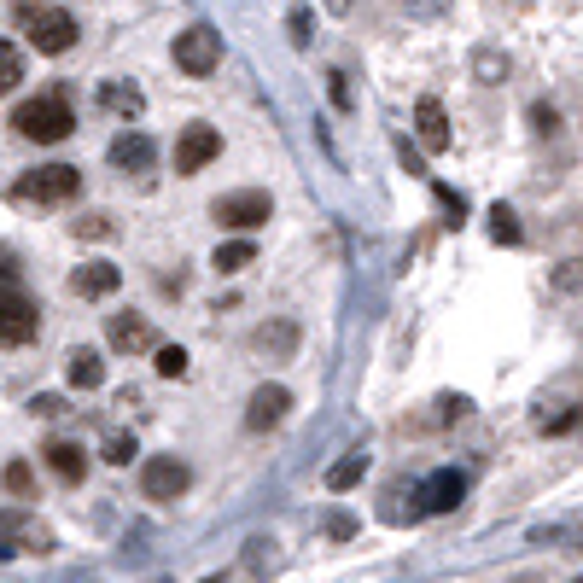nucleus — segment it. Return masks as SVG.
Here are the masks:
<instances>
[{
  "instance_id": "nucleus-1",
  "label": "nucleus",
  "mask_w": 583,
  "mask_h": 583,
  "mask_svg": "<svg viewBox=\"0 0 583 583\" xmlns=\"http://www.w3.org/2000/svg\"><path fill=\"white\" fill-rule=\"evenodd\" d=\"M12 18H18V30H24V41H30L35 53H70L76 35H82L70 12H59V6H35V0H24Z\"/></svg>"
},
{
  "instance_id": "nucleus-2",
  "label": "nucleus",
  "mask_w": 583,
  "mask_h": 583,
  "mask_svg": "<svg viewBox=\"0 0 583 583\" xmlns=\"http://www.w3.org/2000/svg\"><path fill=\"white\" fill-rule=\"evenodd\" d=\"M12 129L24 140H35V146H53V140H65L76 129V111L59 94H41V100H24L12 111Z\"/></svg>"
},
{
  "instance_id": "nucleus-3",
  "label": "nucleus",
  "mask_w": 583,
  "mask_h": 583,
  "mask_svg": "<svg viewBox=\"0 0 583 583\" xmlns=\"http://www.w3.org/2000/svg\"><path fill=\"white\" fill-rule=\"evenodd\" d=\"M12 193H18V205H70V199L82 193V170H70V164H41V170H30Z\"/></svg>"
},
{
  "instance_id": "nucleus-4",
  "label": "nucleus",
  "mask_w": 583,
  "mask_h": 583,
  "mask_svg": "<svg viewBox=\"0 0 583 583\" xmlns=\"http://www.w3.org/2000/svg\"><path fill=\"white\" fill-rule=\"evenodd\" d=\"M41 333V309L35 298H24L12 280L0 275V350H18V344H30Z\"/></svg>"
},
{
  "instance_id": "nucleus-5",
  "label": "nucleus",
  "mask_w": 583,
  "mask_h": 583,
  "mask_svg": "<svg viewBox=\"0 0 583 583\" xmlns=\"http://www.w3.org/2000/svg\"><path fill=\"white\" fill-rule=\"evenodd\" d=\"M210 216H216V228L251 234V228H263V222L275 216V199H269V193H257V187H245V193H222V199L210 205Z\"/></svg>"
},
{
  "instance_id": "nucleus-6",
  "label": "nucleus",
  "mask_w": 583,
  "mask_h": 583,
  "mask_svg": "<svg viewBox=\"0 0 583 583\" xmlns=\"http://www.w3.org/2000/svg\"><path fill=\"white\" fill-rule=\"evenodd\" d=\"M187 484H193V473H187L181 455H152V461L140 467V496H146V502H175Z\"/></svg>"
},
{
  "instance_id": "nucleus-7",
  "label": "nucleus",
  "mask_w": 583,
  "mask_h": 583,
  "mask_svg": "<svg viewBox=\"0 0 583 583\" xmlns=\"http://www.w3.org/2000/svg\"><path fill=\"white\" fill-rule=\"evenodd\" d=\"M175 65L187 70V76H210V70L222 65V35L210 30V24H193L187 35H175Z\"/></svg>"
},
{
  "instance_id": "nucleus-8",
  "label": "nucleus",
  "mask_w": 583,
  "mask_h": 583,
  "mask_svg": "<svg viewBox=\"0 0 583 583\" xmlns=\"http://www.w3.org/2000/svg\"><path fill=\"white\" fill-rule=\"evenodd\" d=\"M222 152V135L210 129V123H193V129H181V140H175V175H199Z\"/></svg>"
},
{
  "instance_id": "nucleus-9",
  "label": "nucleus",
  "mask_w": 583,
  "mask_h": 583,
  "mask_svg": "<svg viewBox=\"0 0 583 583\" xmlns=\"http://www.w3.org/2000/svg\"><path fill=\"white\" fill-rule=\"evenodd\" d=\"M0 543H6V549H18V554H47V549H53V537H47V531H41L24 508H6V514H0Z\"/></svg>"
},
{
  "instance_id": "nucleus-10",
  "label": "nucleus",
  "mask_w": 583,
  "mask_h": 583,
  "mask_svg": "<svg viewBox=\"0 0 583 583\" xmlns=\"http://www.w3.org/2000/svg\"><path fill=\"white\" fill-rule=\"evenodd\" d=\"M286 409H292V391L286 385H257L251 391V409H245V426L251 432H269V426L286 420Z\"/></svg>"
},
{
  "instance_id": "nucleus-11",
  "label": "nucleus",
  "mask_w": 583,
  "mask_h": 583,
  "mask_svg": "<svg viewBox=\"0 0 583 583\" xmlns=\"http://www.w3.org/2000/svg\"><path fill=\"white\" fill-rule=\"evenodd\" d=\"M152 158H158V146L140 135V129H123V135L111 140V164H117V170L146 175V170H152Z\"/></svg>"
},
{
  "instance_id": "nucleus-12",
  "label": "nucleus",
  "mask_w": 583,
  "mask_h": 583,
  "mask_svg": "<svg viewBox=\"0 0 583 583\" xmlns=\"http://www.w3.org/2000/svg\"><path fill=\"white\" fill-rule=\"evenodd\" d=\"M117 286H123V269H117V263H82V269H76V275H70V292H76V298H111V292H117Z\"/></svg>"
},
{
  "instance_id": "nucleus-13",
  "label": "nucleus",
  "mask_w": 583,
  "mask_h": 583,
  "mask_svg": "<svg viewBox=\"0 0 583 583\" xmlns=\"http://www.w3.org/2000/svg\"><path fill=\"white\" fill-rule=\"evenodd\" d=\"M414 135H420V146H426V152H444V146H449L444 100H432V94H426V100L414 105Z\"/></svg>"
},
{
  "instance_id": "nucleus-14",
  "label": "nucleus",
  "mask_w": 583,
  "mask_h": 583,
  "mask_svg": "<svg viewBox=\"0 0 583 583\" xmlns=\"http://www.w3.org/2000/svg\"><path fill=\"white\" fill-rule=\"evenodd\" d=\"M461 496H467V479H461L455 467H444V473H432V479H426V490H420V502H426L432 514H449V508H455Z\"/></svg>"
},
{
  "instance_id": "nucleus-15",
  "label": "nucleus",
  "mask_w": 583,
  "mask_h": 583,
  "mask_svg": "<svg viewBox=\"0 0 583 583\" xmlns=\"http://www.w3.org/2000/svg\"><path fill=\"white\" fill-rule=\"evenodd\" d=\"M41 455H47L53 479H65V484H82V473H88V455H82V444H70V438H53Z\"/></svg>"
},
{
  "instance_id": "nucleus-16",
  "label": "nucleus",
  "mask_w": 583,
  "mask_h": 583,
  "mask_svg": "<svg viewBox=\"0 0 583 583\" xmlns=\"http://www.w3.org/2000/svg\"><path fill=\"white\" fill-rule=\"evenodd\" d=\"M70 385H76V391H100L105 385V356L100 350H88V344L70 350Z\"/></svg>"
},
{
  "instance_id": "nucleus-17",
  "label": "nucleus",
  "mask_w": 583,
  "mask_h": 583,
  "mask_svg": "<svg viewBox=\"0 0 583 583\" xmlns=\"http://www.w3.org/2000/svg\"><path fill=\"white\" fill-rule=\"evenodd\" d=\"M105 339L117 344V350H152V327L140 315H111L105 321Z\"/></svg>"
},
{
  "instance_id": "nucleus-18",
  "label": "nucleus",
  "mask_w": 583,
  "mask_h": 583,
  "mask_svg": "<svg viewBox=\"0 0 583 583\" xmlns=\"http://www.w3.org/2000/svg\"><path fill=\"white\" fill-rule=\"evenodd\" d=\"M245 263H257V245H251V240H228V245H216V275H240Z\"/></svg>"
},
{
  "instance_id": "nucleus-19",
  "label": "nucleus",
  "mask_w": 583,
  "mask_h": 583,
  "mask_svg": "<svg viewBox=\"0 0 583 583\" xmlns=\"http://www.w3.org/2000/svg\"><path fill=\"white\" fill-rule=\"evenodd\" d=\"M362 473H368V455L356 449V455H344V461L327 467V490H350V484H362Z\"/></svg>"
},
{
  "instance_id": "nucleus-20",
  "label": "nucleus",
  "mask_w": 583,
  "mask_h": 583,
  "mask_svg": "<svg viewBox=\"0 0 583 583\" xmlns=\"http://www.w3.org/2000/svg\"><path fill=\"white\" fill-rule=\"evenodd\" d=\"M100 100H105V111H117V117H140V88H123V82H105L100 88Z\"/></svg>"
},
{
  "instance_id": "nucleus-21",
  "label": "nucleus",
  "mask_w": 583,
  "mask_h": 583,
  "mask_svg": "<svg viewBox=\"0 0 583 583\" xmlns=\"http://www.w3.org/2000/svg\"><path fill=\"white\" fill-rule=\"evenodd\" d=\"M298 344V327L292 321H275V327H257V350H275V356H292Z\"/></svg>"
},
{
  "instance_id": "nucleus-22",
  "label": "nucleus",
  "mask_w": 583,
  "mask_h": 583,
  "mask_svg": "<svg viewBox=\"0 0 583 583\" xmlns=\"http://www.w3.org/2000/svg\"><path fill=\"white\" fill-rule=\"evenodd\" d=\"M490 240H496V245H519V240H525V228H519V216L508 205L490 210Z\"/></svg>"
},
{
  "instance_id": "nucleus-23",
  "label": "nucleus",
  "mask_w": 583,
  "mask_h": 583,
  "mask_svg": "<svg viewBox=\"0 0 583 583\" xmlns=\"http://www.w3.org/2000/svg\"><path fill=\"white\" fill-rule=\"evenodd\" d=\"M18 82H24V59H18L12 41H0V94H12Z\"/></svg>"
},
{
  "instance_id": "nucleus-24",
  "label": "nucleus",
  "mask_w": 583,
  "mask_h": 583,
  "mask_svg": "<svg viewBox=\"0 0 583 583\" xmlns=\"http://www.w3.org/2000/svg\"><path fill=\"white\" fill-rule=\"evenodd\" d=\"M158 374H164V379L187 374V350H181V344H158Z\"/></svg>"
},
{
  "instance_id": "nucleus-25",
  "label": "nucleus",
  "mask_w": 583,
  "mask_h": 583,
  "mask_svg": "<svg viewBox=\"0 0 583 583\" xmlns=\"http://www.w3.org/2000/svg\"><path fill=\"white\" fill-rule=\"evenodd\" d=\"M549 280H554V292H583V263L572 257V263H560Z\"/></svg>"
},
{
  "instance_id": "nucleus-26",
  "label": "nucleus",
  "mask_w": 583,
  "mask_h": 583,
  "mask_svg": "<svg viewBox=\"0 0 583 583\" xmlns=\"http://www.w3.org/2000/svg\"><path fill=\"white\" fill-rule=\"evenodd\" d=\"M6 490H12V496H30V490H35L30 461H12V467H6Z\"/></svg>"
},
{
  "instance_id": "nucleus-27",
  "label": "nucleus",
  "mask_w": 583,
  "mask_h": 583,
  "mask_svg": "<svg viewBox=\"0 0 583 583\" xmlns=\"http://www.w3.org/2000/svg\"><path fill=\"white\" fill-rule=\"evenodd\" d=\"M129 455H135V438H123V432L105 438V461H111V467H129Z\"/></svg>"
},
{
  "instance_id": "nucleus-28",
  "label": "nucleus",
  "mask_w": 583,
  "mask_h": 583,
  "mask_svg": "<svg viewBox=\"0 0 583 583\" xmlns=\"http://www.w3.org/2000/svg\"><path fill=\"white\" fill-rule=\"evenodd\" d=\"M309 24H315V18H309V6H292L286 30H292V41H298V47H309Z\"/></svg>"
},
{
  "instance_id": "nucleus-29",
  "label": "nucleus",
  "mask_w": 583,
  "mask_h": 583,
  "mask_svg": "<svg viewBox=\"0 0 583 583\" xmlns=\"http://www.w3.org/2000/svg\"><path fill=\"white\" fill-rule=\"evenodd\" d=\"M111 234V216H82L76 222V240H105Z\"/></svg>"
},
{
  "instance_id": "nucleus-30",
  "label": "nucleus",
  "mask_w": 583,
  "mask_h": 583,
  "mask_svg": "<svg viewBox=\"0 0 583 583\" xmlns=\"http://www.w3.org/2000/svg\"><path fill=\"white\" fill-rule=\"evenodd\" d=\"M531 123H537V135H560V111L554 105H531Z\"/></svg>"
},
{
  "instance_id": "nucleus-31",
  "label": "nucleus",
  "mask_w": 583,
  "mask_h": 583,
  "mask_svg": "<svg viewBox=\"0 0 583 583\" xmlns=\"http://www.w3.org/2000/svg\"><path fill=\"white\" fill-rule=\"evenodd\" d=\"M537 426H543V432H572V426H578V409H554V414H543Z\"/></svg>"
},
{
  "instance_id": "nucleus-32",
  "label": "nucleus",
  "mask_w": 583,
  "mask_h": 583,
  "mask_svg": "<svg viewBox=\"0 0 583 583\" xmlns=\"http://www.w3.org/2000/svg\"><path fill=\"white\" fill-rule=\"evenodd\" d=\"M30 414L53 420V414H65V397H53V391H47V397H30Z\"/></svg>"
},
{
  "instance_id": "nucleus-33",
  "label": "nucleus",
  "mask_w": 583,
  "mask_h": 583,
  "mask_svg": "<svg viewBox=\"0 0 583 583\" xmlns=\"http://www.w3.org/2000/svg\"><path fill=\"white\" fill-rule=\"evenodd\" d=\"M327 531H333V537H350V531H356V519H350V514H333V525H327Z\"/></svg>"
},
{
  "instance_id": "nucleus-34",
  "label": "nucleus",
  "mask_w": 583,
  "mask_h": 583,
  "mask_svg": "<svg viewBox=\"0 0 583 583\" xmlns=\"http://www.w3.org/2000/svg\"><path fill=\"white\" fill-rule=\"evenodd\" d=\"M496 70H508V59H496V53H484V59H479V76H496Z\"/></svg>"
},
{
  "instance_id": "nucleus-35",
  "label": "nucleus",
  "mask_w": 583,
  "mask_h": 583,
  "mask_svg": "<svg viewBox=\"0 0 583 583\" xmlns=\"http://www.w3.org/2000/svg\"><path fill=\"white\" fill-rule=\"evenodd\" d=\"M572 583H583V578H572Z\"/></svg>"
}]
</instances>
